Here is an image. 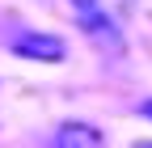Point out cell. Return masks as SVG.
<instances>
[{
  "label": "cell",
  "instance_id": "obj_6",
  "mask_svg": "<svg viewBox=\"0 0 152 148\" xmlns=\"http://www.w3.org/2000/svg\"><path fill=\"white\" fill-rule=\"evenodd\" d=\"M131 148H152V140H135V144H131Z\"/></svg>",
  "mask_w": 152,
  "mask_h": 148
},
{
  "label": "cell",
  "instance_id": "obj_2",
  "mask_svg": "<svg viewBox=\"0 0 152 148\" xmlns=\"http://www.w3.org/2000/svg\"><path fill=\"white\" fill-rule=\"evenodd\" d=\"M13 55H21V59H47V64H59L68 55V42L59 34H38V30H26L13 38Z\"/></svg>",
  "mask_w": 152,
  "mask_h": 148
},
{
  "label": "cell",
  "instance_id": "obj_5",
  "mask_svg": "<svg viewBox=\"0 0 152 148\" xmlns=\"http://www.w3.org/2000/svg\"><path fill=\"white\" fill-rule=\"evenodd\" d=\"M140 114H144V119L152 123V97H148V102H140Z\"/></svg>",
  "mask_w": 152,
  "mask_h": 148
},
{
  "label": "cell",
  "instance_id": "obj_3",
  "mask_svg": "<svg viewBox=\"0 0 152 148\" xmlns=\"http://www.w3.org/2000/svg\"><path fill=\"white\" fill-rule=\"evenodd\" d=\"M51 148H102V131L89 123H59L51 136Z\"/></svg>",
  "mask_w": 152,
  "mask_h": 148
},
{
  "label": "cell",
  "instance_id": "obj_1",
  "mask_svg": "<svg viewBox=\"0 0 152 148\" xmlns=\"http://www.w3.org/2000/svg\"><path fill=\"white\" fill-rule=\"evenodd\" d=\"M76 21H80L85 38L93 47H102L110 55L127 51V42H123V13H114V9H85V13H76Z\"/></svg>",
  "mask_w": 152,
  "mask_h": 148
},
{
  "label": "cell",
  "instance_id": "obj_4",
  "mask_svg": "<svg viewBox=\"0 0 152 148\" xmlns=\"http://www.w3.org/2000/svg\"><path fill=\"white\" fill-rule=\"evenodd\" d=\"M72 9H76V13H85V9H114V13H123L114 0H72Z\"/></svg>",
  "mask_w": 152,
  "mask_h": 148
}]
</instances>
